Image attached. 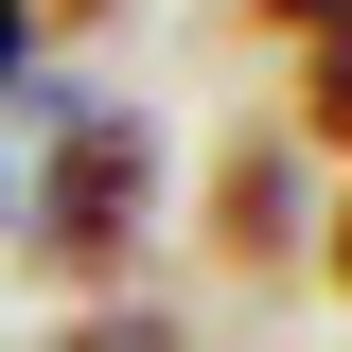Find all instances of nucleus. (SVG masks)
Listing matches in <instances>:
<instances>
[{
  "label": "nucleus",
  "instance_id": "4",
  "mask_svg": "<svg viewBox=\"0 0 352 352\" xmlns=\"http://www.w3.org/2000/svg\"><path fill=\"white\" fill-rule=\"evenodd\" d=\"M53 352H176V317H159V300H88Z\"/></svg>",
  "mask_w": 352,
  "mask_h": 352
},
{
  "label": "nucleus",
  "instance_id": "1",
  "mask_svg": "<svg viewBox=\"0 0 352 352\" xmlns=\"http://www.w3.org/2000/svg\"><path fill=\"white\" fill-rule=\"evenodd\" d=\"M141 212H159V124H141V106H88V88H0V229L36 247L53 282L124 300Z\"/></svg>",
  "mask_w": 352,
  "mask_h": 352
},
{
  "label": "nucleus",
  "instance_id": "6",
  "mask_svg": "<svg viewBox=\"0 0 352 352\" xmlns=\"http://www.w3.org/2000/svg\"><path fill=\"white\" fill-rule=\"evenodd\" d=\"M18 71H36V18H18V0H0V88H18Z\"/></svg>",
  "mask_w": 352,
  "mask_h": 352
},
{
  "label": "nucleus",
  "instance_id": "2",
  "mask_svg": "<svg viewBox=\"0 0 352 352\" xmlns=\"http://www.w3.org/2000/svg\"><path fill=\"white\" fill-rule=\"evenodd\" d=\"M212 247L229 264H282L300 247V159H282V141H247V159L212 176Z\"/></svg>",
  "mask_w": 352,
  "mask_h": 352
},
{
  "label": "nucleus",
  "instance_id": "8",
  "mask_svg": "<svg viewBox=\"0 0 352 352\" xmlns=\"http://www.w3.org/2000/svg\"><path fill=\"white\" fill-rule=\"evenodd\" d=\"M18 18H36V36H53V18H106V0H18Z\"/></svg>",
  "mask_w": 352,
  "mask_h": 352
},
{
  "label": "nucleus",
  "instance_id": "3",
  "mask_svg": "<svg viewBox=\"0 0 352 352\" xmlns=\"http://www.w3.org/2000/svg\"><path fill=\"white\" fill-rule=\"evenodd\" d=\"M300 124L352 141V18H335V36H300Z\"/></svg>",
  "mask_w": 352,
  "mask_h": 352
},
{
  "label": "nucleus",
  "instance_id": "7",
  "mask_svg": "<svg viewBox=\"0 0 352 352\" xmlns=\"http://www.w3.org/2000/svg\"><path fill=\"white\" fill-rule=\"evenodd\" d=\"M317 264H335V300H352V194H335V229H317Z\"/></svg>",
  "mask_w": 352,
  "mask_h": 352
},
{
  "label": "nucleus",
  "instance_id": "5",
  "mask_svg": "<svg viewBox=\"0 0 352 352\" xmlns=\"http://www.w3.org/2000/svg\"><path fill=\"white\" fill-rule=\"evenodd\" d=\"M247 18H264V36H335L352 0H247Z\"/></svg>",
  "mask_w": 352,
  "mask_h": 352
}]
</instances>
